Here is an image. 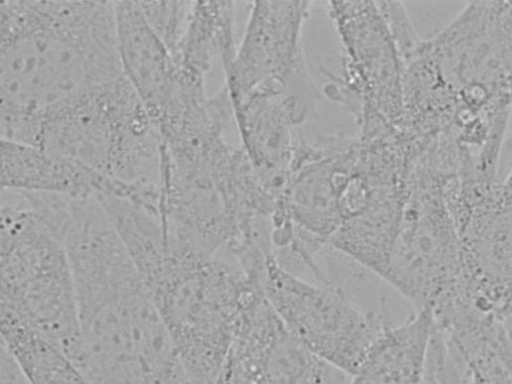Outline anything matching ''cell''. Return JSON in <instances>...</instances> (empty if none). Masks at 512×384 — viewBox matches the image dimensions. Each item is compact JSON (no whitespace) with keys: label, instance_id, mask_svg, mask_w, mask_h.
I'll return each instance as SVG.
<instances>
[{"label":"cell","instance_id":"obj_1","mask_svg":"<svg viewBox=\"0 0 512 384\" xmlns=\"http://www.w3.org/2000/svg\"><path fill=\"white\" fill-rule=\"evenodd\" d=\"M58 230L77 297L80 347L73 361L92 384H171L183 366L100 201L70 198Z\"/></svg>","mask_w":512,"mask_h":384},{"label":"cell","instance_id":"obj_2","mask_svg":"<svg viewBox=\"0 0 512 384\" xmlns=\"http://www.w3.org/2000/svg\"><path fill=\"white\" fill-rule=\"evenodd\" d=\"M191 384H216L243 311L260 290L256 276L231 258L180 245L160 218L128 205L113 218Z\"/></svg>","mask_w":512,"mask_h":384},{"label":"cell","instance_id":"obj_3","mask_svg":"<svg viewBox=\"0 0 512 384\" xmlns=\"http://www.w3.org/2000/svg\"><path fill=\"white\" fill-rule=\"evenodd\" d=\"M0 121L40 126L42 116L124 76L114 1L0 3Z\"/></svg>","mask_w":512,"mask_h":384},{"label":"cell","instance_id":"obj_4","mask_svg":"<svg viewBox=\"0 0 512 384\" xmlns=\"http://www.w3.org/2000/svg\"><path fill=\"white\" fill-rule=\"evenodd\" d=\"M403 121L420 136L511 117L512 1H473L402 58Z\"/></svg>","mask_w":512,"mask_h":384},{"label":"cell","instance_id":"obj_5","mask_svg":"<svg viewBox=\"0 0 512 384\" xmlns=\"http://www.w3.org/2000/svg\"><path fill=\"white\" fill-rule=\"evenodd\" d=\"M36 147L160 195L161 135L125 75L47 111Z\"/></svg>","mask_w":512,"mask_h":384},{"label":"cell","instance_id":"obj_6","mask_svg":"<svg viewBox=\"0 0 512 384\" xmlns=\"http://www.w3.org/2000/svg\"><path fill=\"white\" fill-rule=\"evenodd\" d=\"M1 316L72 360L80 347L77 297L65 243L25 192L1 190Z\"/></svg>","mask_w":512,"mask_h":384},{"label":"cell","instance_id":"obj_7","mask_svg":"<svg viewBox=\"0 0 512 384\" xmlns=\"http://www.w3.org/2000/svg\"><path fill=\"white\" fill-rule=\"evenodd\" d=\"M450 178L416 160L396 239L380 275L414 307L438 320L461 300L462 246L449 207Z\"/></svg>","mask_w":512,"mask_h":384},{"label":"cell","instance_id":"obj_8","mask_svg":"<svg viewBox=\"0 0 512 384\" xmlns=\"http://www.w3.org/2000/svg\"><path fill=\"white\" fill-rule=\"evenodd\" d=\"M328 13L342 46V74L323 71L324 94L350 112L359 135L401 131L402 59L379 1H332Z\"/></svg>","mask_w":512,"mask_h":384},{"label":"cell","instance_id":"obj_9","mask_svg":"<svg viewBox=\"0 0 512 384\" xmlns=\"http://www.w3.org/2000/svg\"><path fill=\"white\" fill-rule=\"evenodd\" d=\"M258 280L285 329L350 376L389 323L381 309L365 311L340 286L306 279L284 268L272 255Z\"/></svg>","mask_w":512,"mask_h":384},{"label":"cell","instance_id":"obj_10","mask_svg":"<svg viewBox=\"0 0 512 384\" xmlns=\"http://www.w3.org/2000/svg\"><path fill=\"white\" fill-rule=\"evenodd\" d=\"M462 246L465 302L505 320L512 312V164L505 176L448 189Z\"/></svg>","mask_w":512,"mask_h":384},{"label":"cell","instance_id":"obj_11","mask_svg":"<svg viewBox=\"0 0 512 384\" xmlns=\"http://www.w3.org/2000/svg\"><path fill=\"white\" fill-rule=\"evenodd\" d=\"M312 2L255 1L232 61L223 69L230 103L251 94H277L315 114L319 93L302 46Z\"/></svg>","mask_w":512,"mask_h":384},{"label":"cell","instance_id":"obj_12","mask_svg":"<svg viewBox=\"0 0 512 384\" xmlns=\"http://www.w3.org/2000/svg\"><path fill=\"white\" fill-rule=\"evenodd\" d=\"M357 137L341 133L299 138L281 208L305 240L328 248L340 219L338 203L356 160Z\"/></svg>","mask_w":512,"mask_h":384},{"label":"cell","instance_id":"obj_13","mask_svg":"<svg viewBox=\"0 0 512 384\" xmlns=\"http://www.w3.org/2000/svg\"><path fill=\"white\" fill-rule=\"evenodd\" d=\"M237 384H349L283 326L262 291L245 307L231 350Z\"/></svg>","mask_w":512,"mask_h":384},{"label":"cell","instance_id":"obj_14","mask_svg":"<svg viewBox=\"0 0 512 384\" xmlns=\"http://www.w3.org/2000/svg\"><path fill=\"white\" fill-rule=\"evenodd\" d=\"M77 198H132V186L113 180L68 157L1 139V190Z\"/></svg>","mask_w":512,"mask_h":384},{"label":"cell","instance_id":"obj_15","mask_svg":"<svg viewBox=\"0 0 512 384\" xmlns=\"http://www.w3.org/2000/svg\"><path fill=\"white\" fill-rule=\"evenodd\" d=\"M114 2L123 73L155 122L177 87L174 60L149 25L140 2Z\"/></svg>","mask_w":512,"mask_h":384},{"label":"cell","instance_id":"obj_16","mask_svg":"<svg viewBox=\"0 0 512 384\" xmlns=\"http://www.w3.org/2000/svg\"><path fill=\"white\" fill-rule=\"evenodd\" d=\"M434 325L428 310L414 311L398 325L388 323L349 384H420Z\"/></svg>","mask_w":512,"mask_h":384},{"label":"cell","instance_id":"obj_17","mask_svg":"<svg viewBox=\"0 0 512 384\" xmlns=\"http://www.w3.org/2000/svg\"><path fill=\"white\" fill-rule=\"evenodd\" d=\"M236 48L234 2L191 1L184 30L171 55L180 75L206 80L213 61L218 58L224 69Z\"/></svg>","mask_w":512,"mask_h":384},{"label":"cell","instance_id":"obj_18","mask_svg":"<svg viewBox=\"0 0 512 384\" xmlns=\"http://www.w3.org/2000/svg\"><path fill=\"white\" fill-rule=\"evenodd\" d=\"M1 346L14 359L28 384H92L60 347L5 316H1Z\"/></svg>","mask_w":512,"mask_h":384},{"label":"cell","instance_id":"obj_19","mask_svg":"<svg viewBox=\"0 0 512 384\" xmlns=\"http://www.w3.org/2000/svg\"><path fill=\"white\" fill-rule=\"evenodd\" d=\"M472 384H512V341L489 338L466 354Z\"/></svg>","mask_w":512,"mask_h":384},{"label":"cell","instance_id":"obj_20","mask_svg":"<svg viewBox=\"0 0 512 384\" xmlns=\"http://www.w3.org/2000/svg\"><path fill=\"white\" fill-rule=\"evenodd\" d=\"M0 384H28L11 355L1 346Z\"/></svg>","mask_w":512,"mask_h":384},{"label":"cell","instance_id":"obj_21","mask_svg":"<svg viewBox=\"0 0 512 384\" xmlns=\"http://www.w3.org/2000/svg\"><path fill=\"white\" fill-rule=\"evenodd\" d=\"M216 384H237L231 358L229 356Z\"/></svg>","mask_w":512,"mask_h":384},{"label":"cell","instance_id":"obj_22","mask_svg":"<svg viewBox=\"0 0 512 384\" xmlns=\"http://www.w3.org/2000/svg\"><path fill=\"white\" fill-rule=\"evenodd\" d=\"M503 325L508 330V332L512 335V312L507 317V319L503 322Z\"/></svg>","mask_w":512,"mask_h":384}]
</instances>
